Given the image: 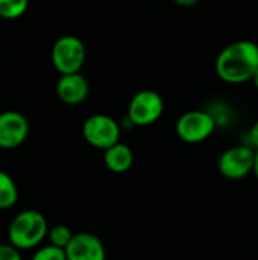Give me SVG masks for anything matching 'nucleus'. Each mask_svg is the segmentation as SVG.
I'll return each instance as SVG.
<instances>
[{"mask_svg":"<svg viewBox=\"0 0 258 260\" xmlns=\"http://www.w3.org/2000/svg\"><path fill=\"white\" fill-rule=\"evenodd\" d=\"M216 75L228 84L252 81L258 70V44L251 40H239L225 46L214 62Z\"/></svg>","mask_w":258,"mask_h":260,"instance_id":"nucleus-1","label":"nucleus"},{"mask_svg":"<svg viewBox=\"0 0 258 260\" xmlns=\"http://www.w3.org/2000/svg\"><path fill=\"white\" fill-rule=\"evenodd\" d=\"M46 216L38 210H23L14 216L8 227V239L17 250H30L38 247L49 235Z\"/></svg>","mask_w":258,"mask_h":260,"instance_id":"nucleus-2","label":"nucleus"},{"mask_svg":"<svg viewBox=\"0 0 258 260\" xmlns=\"http://www.w3.org/2000/svg\"><path fill=\"white\" fill-rule=\"evenodd\" d=\"M85 58H87L85 44L76 35L59 37L53 43L50 50L52 64L61 75L81 73Z\"/></svg>","mask_w":258,"mask_h":260,"instance_id":"nucleus-3","label":"nucleus"},{"mask_svg":"<svg viewBox=\"0 0 258 260\" xmlns=\"http://www.w3.org/2000/svg\"><path fill=\"white\" fill-rule=\"evenodd\" d=\"M120 123L108 114H91L82 125V136L85 142L103 152L120 143Z\"/></svg>","mask_w":258,"mask_h":260,"instance_id":"nucleus-4","label":"nucleus"},{"mask_svg":"<svg viewBox=\"0 0 258 260\" xmlns=\"http://www.w3.org/2000/svg\"><path fill=\"white\" fill-rule=\"evenodd\" d=\"M164 113V101L155 90L137 91L128 105L126 120L132 126H149L160 120Z\"/></svg>","mask_w":258,"mask_h":260,"instance_id":"nucleus-5","label":"nucleus"},{"mask_svg":"<svg viewBox=\"0 0 258 260\" xmlns=\"http://www.w3.org/2000/svg\"><path fill=\"white\" fill-rule=\"evenodd\" d=\"M216 129L214 117L205 110H190L179 116L175 133L184 143H201L207 140Z\"/></svg>","mask_w":258,"mask_h":260,"instance_id":"nucleus-6","label":"nucleus"},{"mask_svg":"<svg viewBox=\"0 0 258 260\" xmlns=\"http://www.w3.org/2000/svg\"><path fill=\"white\" fill-rule=\"evenodd\" d=\"M255 151L248 145H236L225 149L219 160L217 169L222 177L228 180H242L252 174Z\"/></svg>","mask_w":258,"mask_h":260,"instance_id":"nucleus-7","label":"nucleus"},{"mask_svg":"<svg viewBox=\"0 0 258 260\" xmlns=\"http://www.w3.org/2000/svg\"><path fill=\"white\" fill-rule=\"evenodd\" d=\"M29 136V122L20 111L0 113V148L14 149L24 143Z\"/></svg>","mask_w":258,"mask_h":260,"instance_id":"nucleus-8","label":"nucleus"},{"mask_svg":"<svg viewBox=\"0 0 258 260\" xmlns=\"http://www.w3.org/2000/svg\"><path fill=\"white\" fill-rule=\"evenodd\" d=\"M65 256L67 260H106V250L99 236L79 232L65 248Z\"/></svg>","mask_w":258,"mask_h":260,"instance_id":"nucleus-9","label":"nucleus"},{"mask_svg":"<svg viewBox=\"0 0 258 260\" xmlns=\"http://www.w3.org/2000/svg\"><path fill=\"white\" fill-rule=\"evenodd\" d=\"M90 93L88 79L82 73L61 75L56 81V94L67 105L82 104Z\"/></svg>","mask_w":258,"mask_h":260,"instance_id":"nucleus-10","label":"nucleus"},{"mask_svg":"<svg viewBox=\"0 0 258 260\" xmlns=\"http://www.w3.org/2000/svg\"><path fill=\"white\" fill-rule=\"evenodd\" d=\"M103 163L113 174H125L134 165V152L126 143H117L103 152Z\"/></svg>","mask_w":258,"mask_h":260,"instance_id":"nucleus-11","label":"nucleus"},{"mask_svg":"<svg viewBox=\"0 0 258 260\" xmlns=\"http://www.w3.org/2000/svg\"><path fill=\"white\" fill-rule=\"evenodd\" d=\"M18 201V187L12 177L0 169V209H9Z\"/></svg>","mask_w":258,"mask_h":260,"instance_id":"nucleus-12","label":"nucleus"},{"mask_svg":"<svg viewBox=\"0 0 258 260\" xmlns=\"http://www.w3.org/2000/svg\"><path fill=\"white\" fill-rule=\"evenodd\" d=\"M73 238H75V233L71 232V229L68 225H64V224H58V225L50 227L49 235H47L50 245L61 248V250H65Z\"/></svg>","mask_w":258,"mask_h":260,"instance_id":"nucleus-13","label":"nucleus"},{"mask_svg":"<svg viewBox=\"0 0 258 260\" xmlns=\"http://www.w3.org/2000/svg\"><path fill=\"white\" fill-rule=\"evenodd\" d=\"M27 6L26 0H0V17L8 20L18 18L26 12Z\"/></svg>","mask_w":258,"mask_h":260,"instance_id":"nucleus-14","label":"nucleus"},{"mask_svg":"<svg viewBox=\"0 0 258 260\" xmlns=\"http://www.w3.org/2000/svg\"><path fill=\"white\" fill-rule=\"evenodd\" d=\"M30 260H67V256H65V250L56 248L49 244L38 248Z\"/></svg>","mask_w":258,"mask_h":260,"instance_id":"nucleus-15","label":"nucleus"},{"mask_svg":"<svg viewBox=\"0 0 258 260\" xmlns=\"http://www.w3.org/2000/svg\"><path fill=\"white\" fill-rule=\"evenodd\" d=\"M0 260H23L20 250L11 244H0Z\"/></svg>","mask_w":258,"mask_h":260,"instance_id":"nucleus-16","label":"nucleus"},{"mask_svg":"<svg viewBox=\"0 0 258 260\" xmlns=\"http://www.w3.org/2000/svg\"><path fill=\"white\" fill-rule=\"evenodd\" d=\"M248 136H249V146H251L254 151H258V120L251 126Z\"/></svg>","mask_w":258,"mask_h":260,"instance_id":"nucleus-17","label":"nucleus"},{"mask_svg":"<svg viewBox=\"0 0 258 260\" xmlns=\"http://www.w3.org/2000/svg\"><path fill=\"white\" fill-rule=\"evenodd\" d=\"M176 3L179 6H195L198 3V0H176Z\"/></svg>","mask_w":258,"mask_h":260,"instance_id":"nucleus-18","label":"nucleus"},{"mask_svg":"<svg viewBox=\"0 0 258 260\" xmlns=\"http://www.w3.org/2000/svg\"><path fill=\"white\" fill-rule=\"evenodd\" d=\"M254 177L258 180V151H255V158H254V169H252Z\"/></svg>","mask_w":258,"mask_h":260,"instance_id":"nucleus-19","label":"nucleus"},{"mask_svg":"<svg viewBox=\"0 0 258 260\" xmlns=\"http://www.w3.org/2000/svg\"><path fill=\"white\" fill-rule=\"evenodd\" d=\"M252 84H254V87L258 90V70L255 72V75H254V78H252V81H251Z\"/></svg>","mask_w":258,"mask_h":260,"instance_id":"nucleus-20","label":"nucleus"}]
</instances>
